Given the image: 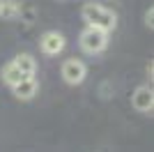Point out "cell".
<instances>
[{"label": "cell", "instance_id": "obj_2", "mask_svg": "<svg viewBox=\"0 0 154 152\" xmlns=\"http://www.w3.org/2000/svg\"><path fill=\"white\" fill-rule=\"evenodd\" d=\"M108 37H110V32L94 28V25H85L81 30V35H78V46L88 55H99L108 46Z\"/></svg>", "mask_w": 154, "mask_h": 152}, {"label": "cell", "instance_id": "obj_9", "mask_svg": "<svg viewBox=\"0 0 154 152\" xmlns=\"http://www.w3.org/2000/svg\"><path fill=\"white\" fill-rule=\"evenodd\" d=\"M21 14H23V5H21L19 0H5L2 2V7H0V16L7 21L12 19H19Z\"/></svg>", "mask_w": 154, "mask_h": 152}, {"label": "cell", "instance_id": "obj_6", "mask_svg": "<svg viewBox=\"0 0 154 152\" xmlns=\"http://www.w3.org/2000/svg\"><path fill=\"white\" fill-rule=\"evenodd\" d=\"M37 90H39L37 78H35V76H26L23 81L12 85V95L16 97V99H21V101H30V99H35Z\"/></svg>", "mask_w": 154, "mask_h": 152}, {"label": "cell", "instance_id": "obj_4", "mask_svg": "<svg viewBox=\"0 0 154 152\" xmlns=\"http://www.w3.org/2000/svg\"><path fill=\"white\" fill-rule=\"evenodd\" d=\"M67 46V39H64L62 32L58 30H46L42 37H39V51L44 53V55H60Z\"/></svg>", "mask_w": 154, "mask_h": 152}, {"label": "cell", "instance_id": "obj_3", "mask_svg": "<svg viewBox=\"0 0 154 152\" xmlns=\"http://www.w3.org/2000/svg\"><path fill=\"white\" fill-rule=\"evenodd\" d=\"M60 74H62V81L67 85H81L88 76V65L78 58H67L60 67Z\"/></svg>", "mask_w": 154, "mask_h": 152}, {"label": "cell", "instance_id": "obj_5", "mask_svg": "<svg viewBox=\"0 0 154 152\" xmlns=\"http://www.w3.org/2000/svg\"><path fill=\"white\" fill-rule=\"evenodd\" d=\"M131 106L138 111V113H145L149 115L154 108V90L152 85H138L131 95Z\"/></svg>", "mask_w": 154, "mask_h": 152}, {"label": "cell", "instance_id": "obj_11", "mask_svg": "<svg viewBox=\"0 0 154 152\" xmlns=\"http://www.w3.org/2000/svg\"><path fill=\"white\" fill-rule=\"evenodd\" d=\"M2 2H5V0H0V7H2Z\"/></svg>", "mask_w": 154, "mask_h": 152}, {"label": "cell", "instance_id": "obj_8", "mask_svg": "<svg viewBox=\"0 0 154 152\" xmlns=\"http://www.w3.org/2000/svg\"><path fill=\"white\" fill-rule=\"evenodd\" d=\"M14 62L19 65V69L26 76H35L37 74V60H35L30 53H19V55L14 58Z\"/></svg>", "mask_w": 154, "mask_h": 152}, {"label": "cell", "instance_id": "obj_1", "mask_svg": "<svg viewBox=\"0 0 154 152\" xmlns=\"http://www.w3.org/2000/svg\"><path fill=\"white\" fill-rule=\"evenodd\" d=\"M81 16H83L85 25H94V28H101L106 32L115 30L117 25V14L108 9L106 5H99V2H85L81 7Z\"/></svg>", "mask_w": 154, "mask_h": 152}, {"label": "cell", "instance_id": "obj_7", "mask_svg": "<svg viewBox=\"0 0 154 152\" xmlns=\"http://www.w3.org/2000/svg\"><path fill=\"white\" fill-rule=\"evenodd\" d=\"M0 78H2V83H5V85H9V88H12L14 83L23 81V78H26V74L19 69V65L14 62V60H9V62L0 69Z\"/></svg>", "mask_w": 154, "mask_h": 152}, {"label": "cell", "instance_id": "obj_10", "mask_svg": "<svg viewBox=\"0 0 154 152\" xmlns=\"http://www.w3.org/2000/svg\"><path fill=\"white\" fill-rule=\"evenodd\" d=\"M154 9H152V7H149V9H145V25H147V28H149V30H152V28H154Z\"/></svg>", "mask_w": 154, "mask_h": 152}]
</instances>
